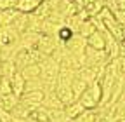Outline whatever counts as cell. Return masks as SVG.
Instances as JSON below:
<instances>
[{
    "instance_id": "obj_8",
    "label": "cell",
    "mask_w": 125,
    "mask_h": 122,
    "mask_svg": "<svg viewBox=\"0 0 125 122\" xmlns=\"http://www.w3.org/2000/svg\"><path fill=\"white\" fill-rule=\"evenodd\" d=\"M42 2H45V4H49V2H51V0H42Z\"/></svg>"
},
{
    "instance_id": "obj_1",
    "label": "cell",
    "mask_w": 125,
    "mask_h": 122,
    "mask_svg": "<svg viewBox=\"0 0 125 122\" xmlns=\"http://www.w3.org/2000/svg\"><path fill=\"white\" fill-rule=\"evenodd\" d=\"M9 82H10L12 94H16V96L19 98V96L24 93V85H26V80H24V77L21 75V72H18V70H16V72H14V75L9 79Z\"/></svg>"
},
{
    "instance_id": "obj_7",
    "label": "cell",
    "mask_w": 125,
    "mask_h": 122,
    "mask_svg": "<svg viewBox=\"0 0 125 122\" xmlns=\"http://www.w3.org/2000/svg\"><path fill=\"white\" fill-rule=\"evenodd\" d=\"M116 7L120 11H125V0H116Z\"/></svg>"
},
{
    "instance_id": "obj_3",
    "label": "cell",
    "mask_w": 125,
    "mask_h": 122,
    "mask_svg": "<svg viewBox=\"0 0 125 122\" xmlns=\"http://www.w3.org/2000/svg\"><path fill=\"white\" fill-rule=\"evenodd\" d=\"M40 4H42V0H16L14 9L23 12V14H30V12H33Z\"/></svg>"
},
{
    "instance_id": "obj_9",
    "label": "cell",
    "mask_w": 125,
    "mask_h": 122,
    "mask_svg": "<svg viewBox=\"0 0 125 122\" xmlns=\"http://www.w3.org/2000/svg\"><path fill=\"white\" fill-rule=\"evenodd\" d=\"M0 80H2V75H0Z\"/></svg>"
},
{
    "instance_id": "obj_4",
    "label": "cell",
    "mask_w": 125,
    "mask_h": 122,
    "mask_svg": "<svg viewBox=\"0 0 125 122\" xmlns=\"http://www.w3.org/2000/svg\"><path fill=\"white\" fill-rule=\"evenodd\" d=\"M18 14H19V11H16L14 7H10V9H0V28L9 26L16 18H18Z\"/></svg>"
},
{
    "instance_id": "obj_2",
    "label": "cell",
    "mask_w": 125,
    "mask_h": 122,
    "mask_svg": "<svg viewBox=\"0 0 125 122\" xmlns=\"http://www.w3.org/2000/svg\"><path fill=\"white\" fill-rule=\"evenodd\" d=\"M87 40V45L96 51H104V35L103 32H97V30H94V32L85 38Z\"/></svg>"
},
{
    "instance_id": "obj_5",
    "label": "cell",
    "mask_w": 125,
    "mask_h": 122,
    "mask_svg": "<svg viewBox=\"0 0 125 122\" xmlns=\"http://www.w3.org/2000/svg\"><path fill=\"white\" fill-rule=\"evenodd\" d=\"M116 61H118V73H120V77L125 79V56H118Z\"/></svg>"
},
{
    "instance_id": "obj_6",
    "label": "cell",
    "mask_w": 125,
    "mask_h": 122,
    "mask_svg": "<svg viewBox=\"0 0 125 122\" xmlns=\"http://www.w3.org/2000/svg\"><path fill=\"white\" fill-rule=\"evenodd\" d=\"M16 0H0V9H10L14 7Z\"/></svg>"
}]
</instances>
